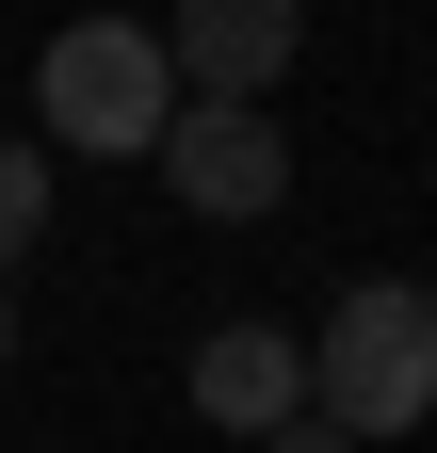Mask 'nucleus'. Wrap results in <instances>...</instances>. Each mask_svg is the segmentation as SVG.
I'll list each match as a JSON object with an SVG mask.
<instances>
[{
  "instance_id": "1",
  "label": "nucleus",
  "mask_w": 437,
  "mask_h": 453,
  "mask_svg": "<svg viewBox=\"0 0 437 453\" xmlns=\"http://www.w3.org/2000/svg\"><path fill=\"white\" fill-rule=\"evenodd\" d=\"M308 405L356 421L372 453L437 421V292H421V275H356V292L324 308V340H308Z\"/></svg>"
},
{
  "instance_id": "2",
  "label": "nucleus",
  "mask_w": 437,
  "mask_h": 453,
  "mask_svg": "<svg viewBox=\"0 0 437 453\" xmlns=\"http://www.w3.org/2000/svg\"><path fill=\"white\" fill-rule=\"evenodd\" d=\"M162 113H179V49H162V17H65L33 49V130L81 146V162H146Z\"/></svg>"
},
{
  "instance_id": "3",
  "label": "nucleus",
  "mask_w": 437,
  "mask_h": 453,
  "mask_svg": "<svg viewBox=\"0 0 437 453\" xmlns=\"http://www.w3.org/2000/svg\"><path fill=\"white\" fill-rule=\"evenodd\" d=\"M146 162H162V195H179V211H211V226H259V211L292 195V130H276L259 97H179Z\"/></svg>"
},
{
  "instance_id": "4",
  "label": "nucleus",
  "mask_w": 437,
  "mask_h": 453,
  "mask_svg": "<svg viewBox=\"0 0 437 453\" xmlns=\"http://www.w3.org/2000/svg\"><path fill=\"white\" fill-rule=\"evenodd\" d=\"M162 49H179V97H276L308 49V0H179Z\"/></svg>"
},
{
  "instance_id": "5",
  "label": "nucleus",
  "mask_w": 437,
  "mask_h": 453,
  "mask_svg": "<svg viewBox=\"0 0 437 453\" xmlns=\"http://www.w3.org/2000/svg\"><path fill=\"white\" fill-rule=\"evenodd\" d=\"M179 388H195V421H227V437H276V421L308 405V340H276V324H211Z\"/></svg>"
},
{
  "instance_id": "6",
  "label": "nucleus",
  "mask_w": 437,
  "mask_h": 453,
  "mask_svg": "<svg viewBox=\"0 0 437 453\" xmlns=\"http://www.w3.org/2000/svg\"><path fill=\"white\" fill-rule=\"evenodd\" d=\"M33 226H49V130H33V146H0V275L33 259Z\"/></svg>"
},
{
  "instance_id": "7",
  "label": "nucleus",
  "mask_w": 437,
  "mask_h": 453,
  "mask_svg": "<svg viewBox=\"0 0 437 453\" xmlns=\"http://www.w3.org/2000/svg\"><path fill=\"white\" fill-rule=\"evenodd\" d=\"M259 453H372V437H356V421H324V405H292V421L259 437Z\"/></svg>"
},
{
  "instance_id": "8",
  "label": "nucleus",
  "mask_w": 437,
  "mask_h": 453,
  "mask_svg": "<svg viewBox=\"0 0 437 453\" xmlns=\"http://www.w3.org/2000/svg\"><path fill=\"white\" fill-rule=\"evenodd\" d=\"M0 372H17V292H0Z\"/></svg>"
}]
</instances>
